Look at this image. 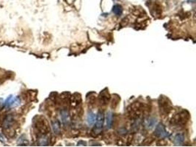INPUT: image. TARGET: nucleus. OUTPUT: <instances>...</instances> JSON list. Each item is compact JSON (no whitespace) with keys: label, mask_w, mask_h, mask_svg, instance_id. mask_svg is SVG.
Returning a JSON list of instances; mask_svg holds the SVG:
<instances>
[{"label":"nucleus","mask_w":196,"mask_h":147,"mask_svg":"<svg viewBox=\"0 0 196 147\" xmlns=\"http://www.w3.org/2000/svg\"><path fill=\"white\" fill-rule=\"evenodd\" d=\"M189 119V113L187 110H182L172 118L170 124L176 126H184Z\"/></svg>","instance_id":"1"},{"label":"nucleus","mask_w":196,"mask_h":147,"mask_svg":"<svg viewBox=\"0 0 196 147\" xmlns=\"http://www.w3.org/2000/svg\"><path fill=\"white\" fill-rule=\"evenodd\" d=\"M35 127L41 135H47L49 132V126L44 117H37L35 121Z\"/></svg>","instance_id":"2"},{"label":"nucleus","mask_w":196,"mask_h":147,"mask_svg":"<svg viewBox=\"0 0 196 147\" xmlns=\"http://www.w3.org/2000/svg\"><path fill=\"white\" fill-rule=\"evenodd\" d=\"M142 110H142L141 105L138 102H135L132 104L128 108V113H129L130 118L136 120V119H139V118L141 116Z\"/></svg>","instance_id":"3"},{"label":"nucleus","mask_w":196,"mask_h":147,"mask_svg":"<svg viewBox=\"0 0 196 147\" xmlns=\"http://www.w3.org/2000/svg\"><path fill=\"white\" fill-rule=\"evenodd\" d=\"M159 108H160V112L162 114H168L171 111L172 109V105H171V102L169 99L165 97H160L159 99Z\"/></svg>","instance_id":"4"},{"label":"nucleus","mask_w":196,"mask_h":147,"mask_svg":"<svg viewBox=\"0 0 196 147\" xmlns=\"http://www.w3.org/2000/svg\"><path fill=\"white\" fill-rule=\"evenodd\" d=\"M154 135L159 138H166L170 136V134L166 131L165 127L162 123H160L155 128Z\"/></svg>","instance_id":"5"},{"label":"nucleus","mask_w":196,"mask_h":147,"mask_svg":"<svg viewBox=\"0 0 196 147\" xmlns=\"http://www.w3.org/2000/svg\"><path fill=\"white\" fill-rule=\"evenodd\" d=\"M95 132L99 133L101 132V129L103 127V125H104V113L102 111H98V113H97V116L95 118Z\"/></svg>","instance_id":"6"},{"label":"nucleus","mask_w":196,"mask_h":147,"mask_svg":"<svg viewBox=\"0 0 196 147\" xmlns=\"http://www.w3.org/2000/svg\"><path fill=\"white\" fill-rule=\"evenodd\" d=\"M82 102V98L80 94H74L70 98V105L72 110H77L79 108Z\"/></svg>","instance_id":"7"},{"label":"nucleus","mask_w":196,"mask_h":147,"mask_svg":"<svg viewBox=\"0 0 196 147\" xmlns=\"http://www.w3.org/2000/svg\"><path fill=\"white\" fill-rule=\"evenodd\" d=\"M20 102H21V100L19 97H14L13 95H10L4 102V107H7V108L16 107L19 105Z\"/></svg>","instance_id":"8"},{"label":"nucleus","mask_w":196,"mask_h":147,"mask_svg":"<svg viewBox=\"0 0 196 147\" xmlns=\"http://www.w3.org/2000/svg\"><path fill=\"white\" fill-rule=\"evenodd\" d=\"M111 99V96L107 89H104L98 96V102L101 105H106Z\"/></svg>","instance_id":"9"},{"label":"nucleus","mask_w":196,"mask_h":147,"mask_svg":"<svg viewBox=\"0 0 196 147\" xmlns=\"http://www.w3.org/2000/svg\"><path fill=\"white\" fill-rule=\"evenodd\" d=\"M157 123V118L154 117H147L143 121V126L146 129H151L154 127Z\"/></svg>","instance_id":"10"},{"label":"nucleus","mask_w":196,"mask_h":147,"mask_svg":"<svg viewBox=\"0 0 196 147\" xmlns=\"http://www.w3.org/2000/svg\"><path fill=\"white\" fill-rule=\"evenodd\" d=\"M15 120H14V117L12 115H7V116L5 117V118L4 119L3 121V128L6 129H8L9 128L13 126V124H14Z\"/></svg>","instance_id":"11"},{"label":"nucleus","mask_w":196,"mask_h":147,"mask_svg":"<svg viewBox=\"0 0 196 147\" xmlns=\"http://www.w3.org/2000/svg\"><path fill=\"white\" fill-rule=\"evenodd\" d=\"M60 118H61L62 122H63V124L65 125V126H66V125L68 124L70 119H69L68 111L67 110H66V109L62 110L60 111Z\"/></svg>","instance_id":"12"},{"label":"nucleus","mask_w":196,"mask_h":147,"mask_svg":"<svg viewBox=\"0 0 196 147\" xmlns=\"http://www.w3.org/2000/svg\"><path fill=\"white\" fill-rule=\"evenodd\" d=\"M49 142V138L46 135H41L38 139V143L40 146H47Z\"/></svg>","instance_id":"13"},{"label":"nucleus","mask_w":196,"mask_h":147,"mask_svg":"<svg viewBox=\"0 0 196 147\" xmlns=\"http://www.w3.org/2000/svg\"><path fill=\"white\" fill-rule=\"evenodd\" d=\"M52 128L55 134H60V123L58 120H55L52 121Z\"/></svg>","instance_id":"14"},{"label":"nucleus","mask_w":196,"mask_h":147,"mask_svg":"<svg viewBox=\"0 0 196 147\" xmlns=\"http://www.w3.org/2000/svg\"><path fill=\"white\" fill-rule=\"evenodd\" d=\"M173 141L174 143H175L176 145H177V146L182 145L184 143V135L183 134H181V133L176 135V136L174 137Z\"/></svg>","instance_id":"15"},{"label":"nucleus","mask_w":196,"mask_h":147,"mask_svg":"<svg viewBox=\"0 0 196 147\" xmlns=\"http://www.w3.org/2000/svg\"><path fill=\"white\" fill-rule=\"evenodd\" d=\"M106 122L108 129H111L112 127V124H113V114L112 112H107L106 113Z\"/></svg>","instance_id":"16"},{"label":"nucleus","mask_w":196,"mask_h":147,"mask_svg":"<svg viewBox=\"0 0 196 147\" xmlns=\"http://www.w3.org/2000/svg\"><path fill=\"white\" fill-rule=\"evenodd\" d=\"M95 114L94 113L90 112L87 113V124L88 126H92L93 124H95Z\"/></svg>","instance_id":"17"},{"label":"nucleus","mask_w":196,"mask_h":147,"mask_svg":"<svg viewBox=\"0 0 196 147\" xmlns=\"http://www.w3.org/2000/svg\"><path fill=\"white\" fill-rule=\"evenodd\" d=\"M112 12L117 16H120L123 13V7L120 4H115L112 7Z\"/></svg>","instance_id":"18"},{"label":"nucleus","mask_w":196,"mask_h":147,"mask_svg":"<svg viewBox=\"0 0 196 147\" xmlns=\"http://www.w3.org/2000/svg\"><path fill=\"white\" fill-rule=\"evenodd\" d=\"M120 100H121V98H120L119 96L114 95L112 98V102H111V108L112 109H115L119 104Z\"/></svg>","instance_id":"19"},{"label":"nucleus","mask_w":196,"mask_h":147,"mask_svg":"<svg viewBox=\"0 0 196 147\" xmlns=\"http://www.w3.org/2000/svg\"><path fill=\"white\" fill-rule=\"evenodd\" d=\"M151 13L154 16H156V15H160L162 13V8L159 4H154V6L153 7L152 10H151Z\"/></svg>","instance_id":"20"},{"label":"nucleus","mask_w":196,"mask_h":147,"mask_svg":"<svg viewBox=\"0 0 196 147\" xmlns=\"http://www.w3.org/2000/svg\"><path fill=\"white\" fill-rule=\"evenodd\" d=\"M89 95L90 96H87V102H88V104H90V105H94L95 102L96 97H95V96H94L93 93H92V94H89Z\"/></svg>","instance_id":"21"},{"label":"nucleus","mask_w":196,"mask_h":147,"mask_svg":"<svg viewBox=\"0 0 196 147\" xmlns=\"http://www.w3.org/2000/svg\"><path fill=\"white\" fill-rule=\"evenodd\" d=\"M118 133H119L120 135H125L127 133V130H126L124 127H121L118 129Z\"/></svg>","instance_id":"22"},{"label":"nucleus","mask_w":196,"mask_h":147,"mask_svg":"<svg viewBox=\"0 0 196 147\" xmlns=\"http://www.w3.org/2000/svg\"><path fill=\"white\" fill-rule=\"evenodd\" d=\"M77 146H86V142L83 141V140H79L77 143Z\"/></svg>","instance_id":"23"},{"label":"nucleus","mask_w":196,"mask_h":147,"mask_svg":"<svg viewBox=\"0 0 196 147\" xmlns=\"http://www.w3.org/2000/svg\"><path fill=\"white\" fill-rule=\"evenodd\" d=\"M133 137H134L133 135H130L129 136V137H128V143H130L131 142H132Z\"/></svg>","instance_id":"24"},{"label":"nucleus","mask_w":196,"mask_h":147,"mask_svg":"<svg viewBox=\"0 0 196 147\" xmlns=\"http://www.w3.org/2000/svg\"><path fill=\"white\" fill-rule=\"evenodd\" d=\"M4 107V102H3L2 99H0V108H3Z\"/></svg>","instance_id":"25"},{"label":"nucleus","mask_w":196,"mask_h":147,"mask_svg":"<svg viewBox=\"0 0 196 147\" xmlns=\"http://www.w3.org/2000/svg\"><path fill=\"white\" fill-rule=\"evenodd\" d=\"M188 1H190V2H195V0H188Z\"/></svg>","instance_id":"26"},{"label":"nucleus","mask_w":196,"mask_h":147,"mask_svg":"<svg viewBox=\"0 0 196 147\" xmlns=\"http://www.w3.org/2000/svg\"><path fill=\"white\" fill-rule=\"evenodd\" d=\"M114 1H118V0H114Z\"/></svg>","instance_id":"27"}]
</instances>
